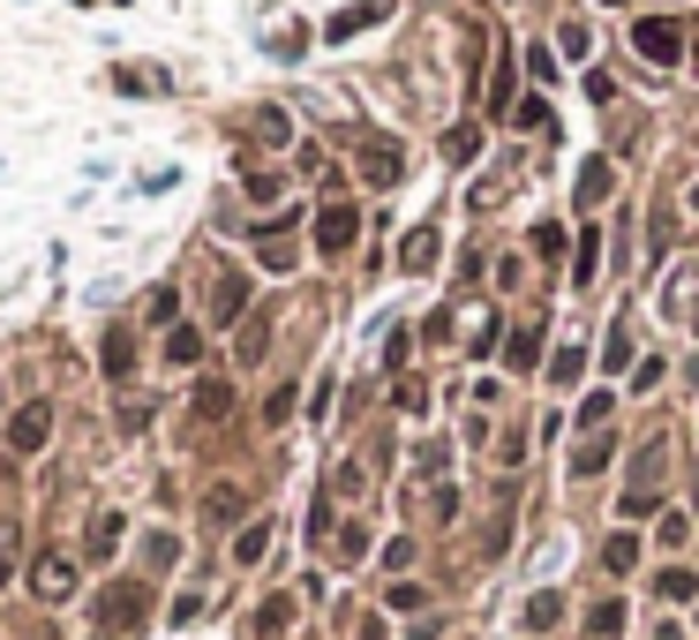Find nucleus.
<instances>
[{
    "mask_svg": "<svg viewBox=\"0 0 699 640\" xmlns=\"http://www.w3.org/2000/svg\"><path fill=\"white\" fill-rule=\"evenodd\" d=\"M31 588H39L45 602H68L76 596V557H61V551H45L39 565H31Z\"/></svg>",
    "mask_w": 699,
    "mask_h": 640,
    "instance_id": "f257e3e1",
    "label": "nucleus"
},
{
    "mask_svg": "<svg viewBox=\"0 0 699 640\" xmlns=\"http://www.w3.org/2000/svg\"><path fill=\"white\" fill-rule=\"evenodd\" d=\"M45 437H53V407H23V415H15V423H8V445H15V452H39Z\"/></svg>",
    "mask_w": 699,
    "mask_h": 640,
    "instance_id": "f03ea898",
    "label": "nucleus"
},
{
    "mask_svg": "<svg viewBox=\"0 0 699 640\" xmlns=\"http://www.w3.org/2000/svg\"><path fill=\"white\" fill-rule=\"evenodd\" d=\"M384 15H391V0H362V8H338V15L324 23V39L338 45V39H354V31H369V23H384Z\"/></svg>",
    "mask_w": 699,
    "mask_h": 640,
    "instance_id": "7ed1b4c3",
    "label": "nucleus"
},
{
    "mask_svg": "<svg viewBox=\"0 0 699 640\" xmlns=\"http://www.w3.org/2000/svg\"><path fill=\"white\" fill-rule=\"evenodd\" d=\"M316 249H324V256H346V249H354V212H338V204L316 212Z\"/></svg>",
    "mask_w": 699,
    "mask_h": 640,
    "instance_id": "20e7f679",
    "label": "nucleus"
},
{
    "mask_svg": "<svg viewBox=\"0 0 699 640\" xmlns=\"http://www.w3.org/2000/svg\"><path fill=\"white\" fill-rule=\"evenodd\" d=\"M362 173H369L376 189H391V181H399V151H391L384 136H369V143H362Z\"/></svg>",
    "mask_w": 699,
    "mask_h": 640,
    "instance_id": "39448f33",
    "label": "nucleus"
},
{
    "mask_svg": "<svg viewBox=\"0 0 699 640\" xmlns=\"http://www.w3.org/2000/svg\"><path fill=\"white\" fill-rule=\"evenodd\" d=\"M632 45H639V53H655V61H677V23H639Z\"/></svg>",
    "mask_w": 699,
    "mask_h": 640,
    "instance_id": "423d86ee",
    "label": "nucleus"
},
{
    "mask_svg": "<svg viewBox=\"0 0 699 640\" xmlns=\"http://www.w3.org/2000/svg\"><path fill=\"white\" fill-rule=\"evenodd\" d=\"M143 618V588H114L106 596V626H136Z\"/></svg>",
    "mask_w": 699,
    "mask_h": 640,
    "instance_id": "0eeeda50",
    "label": "nucleus"
},
{
    "mask_svg": "<svg viewBox=\"0 0 699 640\" xmlns=\"http://www.w3.org/2000/svg\"><path fill=\"white\" fill-rule=\"evenodd\" d=\"M535 346H541V317H527V324L512 332V346H504V354H512V370H527V362H535Z\"/></svg>",
    "mask_w": 699,
    "mask_h": 640,
    "instance_id": "6e6552de",
    "label": "nucleus"
},
{
    "mask_svg": "<svg viewBox=\"0 0 699 640\" xmlns=\"http://www.w3.org/2000/svg\"><path fill=\"white\" fill-rule=\"evenodd\" d=\"M602 196H610V167L587 159V167H579V204H602Z\"/></svg>",
    "mask_w": 699,
    "mask_h": 640,
    "instance_id": "1a4fd4ad",
    "label": "nucleus"
},
{
    "mask_svg": "<svg viewBox=\"0 0 699 640\" xmlns=\"http://www.w3.org/2000/svg\"><path fill=\"white\" fill-rule=\"evenodd\" d=\"M399 264H407V271H429V264H437V234H413Z\"/></svg>",
    "mask_w": 699,
    "mask_h": 640,
    "instance_id": "9d476101",
    "label": "nucleus"
},
{
    "mask_svg": "<svg viewBox=\"0 0 699 640\" xmlns=\"http://www.w3.org/2000/svg\"><path fill=\"white\" fill-rule=\"evenodd\" d=\"M557 618H564V602H557V596H535V602H527V626H535V633H549Z\"/></svg>",
    "mask_w": 699,
    "mask_h": 640,
    "instance_id": "9b49d317",
    "label": "nucleus"
},
{
    "mask_svg": "<svg viewBox=\"0 0 699 640\" xmlns=\"http://www.w3.org/2000/svg\"><path fill=\"white\" fill-rule=\"evenodd\" d=\"M226 407H234V392H226V384H204V392H196V415H226Z\"/></svg>",
    "mask_w": 699,
    "mask_h": 640,
    "instance_id": "f8f14e48",
    "label": "nucleus"
},
{
    "mask_svg": "<svg viewBox=\"0 0 699 640\" xmlns=\"http://www.w3.org/2000/svg\"><path fill=\"white\" fill-rule=\"evenodd\" d=\"M602 460H610V445L594 437V445H579V452H572V474H594V468H602Z\"/></svg>",
    "mask_w": 699,
    "mask_h": 640,
    "instance_id": "ddd939ff",
    "label": "nucleus"
},
{
    "mask_svg": "<svg viewBox=\"0 0 699 640\" xmlns=\"http://www.w3.org/2000/svg\"><path fill=\"white\" fill-rule=\"evenodd\" d=\"M264 543H271V527H248L241 543H234V557H241V565H256V557H264Z\"/></svg>",
    "mask_w": 699,
    "mask_h": 640,
    "instance_id": "4468645a",
    "label": "nucleus"
},
{
    "mask_svg": "<svg viewBox=\"0 0 699 640\" xmlns=\"http://www.w3.org/2000/svg\"><path fill=\"white\" fill-rule=\"evenodd\" d=\"M106 370L128 377V332H106Z\"/></svg>",
    "mask_w": 699,
    "mask_h": 640,
    "instance_id": "2eb2a0df",
    "label": "nucleus"
},
{
    "mask_svg": "<svg viewBox=\"0 0 699 640\" xmlns=\"http://www.w3.org/2000/svg\"><path fill=\"white\" fill-rule=\"evenodd\" d=\"M444 151H452V159H474V151H482V136H474V128H452V136H444Z\"/></svg>",
    "mask_w": 699,
    "mask_h": 640,
    "instance_id": "dca6fc26",
    "label": "nucleus"
},
{
    "mask_svg": "<svg viewBox=\"0 0 699 640\" xmlns=\"http://www.w3.org/2000/svg\"><path fill=\"white\" fill-rule=\"evenodd\" d=\"M655 588H662V596H669V602H685V596H692V588H699V580H692V573H662Z\"/></svg>",
    "mask_w": 699,
    "mask_h": 640,
    "instance_id": "f3484780",
    "label": "nucleus"
},
{
    "mask_svg": "<svg viewBox=\"0 0 699 640\" xmlns=\"http://www.w3.org/2000/svg\"><path fill=\"white\" fill-rule=\"evenodd\" d=\"M196 346H204V340H196V332H189V324H181V332H173V340H165V354H173V362H196Z\"/></svg>",
    "mask_w": 699,
    "mask_h": 640,
    "instance_id": "a211bd4d",
    "label": "nucleus"
},
{
    "mask_svg": "<svg viewBox=\"0 0 699 640\" xmlns=\"http://www.w3.org/2000/svg\"><path fill=\"white\" fill-rule=\"evenodd\" d=\"M114 535H121V512H98V527H90V543H98V551H114Z\"/></svg>",
    "mask_w": 699,
    "mask_h": 640,
    "instance_id": "6ab92c4d",
    "label": "nucleus"
},
{
    "mask_svg": "<svg viewBox=\"0 0 699 640\" xmlns=\"http://www.w3.org/2000/svg\"><path fill=\"white\" fill-rule=\"evenodd\" d=\"M519 128H535V136H549V106H541V98H527V106H519Z\"/></svg>",
    "mask_w": 699,
    "mask_h": 640,
    "instance_id": "aec40b11",
    "label": "nucleus"
},
{
    "mask_svg": "<svg viewBox=\"0 0 699 640\" xmlns=\"http://www.w3.org/2000/svg\"><path fill=\"white\" fill-rule=\"evenodd\" d=\"M632 557H639V543H632V535H617V543H610V573H632Z\"/></svg>",
    "mask_w": 699,
    "mask_h": 640,
    "instance_id": "412c9836",
    "label": "nucleus"
},
{
    "mask_svg": "<svg viewBox=\"0 0 699 640\" xmlns=\"http://www.w3.org/2000/svg\"><path fill=\"white\" fill-rule=\"evenodd\" d=\"M234 309H241V279L226 271V279H218V317H234Z\"/></svg>",
    "mask_w": 699,
    "mask_h": 640,
    "instance_id": "4be33fe9",
    "label": "nucleus"
},
{
    "mask_svg": "<svg viewBox=\"0 0 699 640\" xmlns=\"http://www.w3.org/2000/svg\"><path fill=\"white\" fill-rule=\"evenodd\" d=\"M106 640H114V633H106Z\"/></svg>",
    "mask_w": 699,
    "mask_h": 640,
    "instance_id": "5701e85b",
    "label": "nucleus"
}]
</instances>
